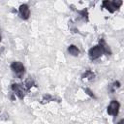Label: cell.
Here are the masks:
<instances>
[{
  "mask_svg": "<svg viewBox=\"0 0 124 124\" xmlns=\"http://www.w3.org/2000/svg\"><path fill=\"white\" fill-rule=\"evenodd\" d=\"M11 69L18 78H21L25 73V68H24L23 64L21 62H19V61L13 62L11 64Z\"/></svg>",
  "mask_w": 124,
  "mask_h": 124,
  "instance_id": "obj_1",
  "label": "cell"
},
{
  "mask_svg": "<svg viewBox=\"0 0 124 124\" xmlns=\"http://www.w3.org/2000/svg\"><path fill=\"white\" fill-rule=\"evenodd\" d=\"M103 54V49L101 47L100 45H97L93 47H91L88 51V55L90 57L91 60H96L98 59L99 57H101V55Z\"/></svg>",
  "mask_w": 124,
  "mask_h": 124,
  "instance_id": "obj_2",
  "label": "cell"
},
{
  "mask_svg": "<svg viewBox=\"0 0 124 124\" xmlns=\"http://www.w3.org/2000/svg\"><path fill=\"white\" fill-rule=\"evenodd\" d=\"M12 90L15 92V94H16L19 99H23V98H24L26 88H25V86H23V84L13 83V84H12Z\"/></svg>",
  "mask_w": 124,
  "mask_h": 124,
  "instance_id": "obj_3",
  "label": "cell"
},
{
  "mask_svg": "<svg viewBox=\"0 0 124 124\" xmlns=\"http://www.w3.org/2000/svg\"><path fill=\"white\" fill-rule=\"evenodd\" d=\"M119 108H120V104H119L116 100H112V101L109 103L107 111H108V113L109 115L116 116V115L118 114V112H119Z\"/></svg>",
  "mask_w": 124,
  "mask_h": 124,
  "instance_id": "obj_4",
  "label": "cell"
},
{
  "mask_svg": "<svg viewBox=\"0 0 124 124\" xmlns=\"http://www.w3.org/2000/svg\"><path fill=\"white\" fill-rule=\"evenodd\" d=\"M19 16L22 19H28L29 18V16H30V10H29V7L28 5L26 4H22L19 6Z\"/></svg>",
  "mask_w": 124,
  "mask_h": 124,
  "instance_id": "obj_5",
  "label": "cell"
},
{
  "mask_svg": "<svg viewBox=\"0 0 124 124\" xmlns=\"http://www.w3.org/2000/svg\"><path fill=\"white\" fill-rule=\"evenodd\" d=\"M102 7L103 8H106L109 13H113L115 11V8L112 5V3H111L110 0H104L103 1V4H102Z\"/></svg>",
  "mask_w": 124,
  "mask_h": 124,
  "instance_id": "obj_6",
  "label": "cell"
},
{
  "mask_svg": "<svg viewBox=\"0 0 124 124\" xmlns=\"http://www.w3.org/2000/svg\"><path fill=\"white\" fill-rule=\"evenodd\" d=\"M99 45L101 46V47H102V49H103V53H105V54H107V55H110V54H111L110 48L108 47V46L106 44V42H105L103 39L100 40V44H99Z\"/></svg>",
  "mask_w": 124,
  "mask_h": 124,
  "instance_id": "obj_7",
  "label": "cell"
},
{
  "mask_svg": "<svg viewBox=\"0 0 124 124\" xmlns=\"http://www.w3.org/2000/svg\"><path fill=\"white\" fill-rule=\"evenodd\" d=\"M68 51L71 55L73 56H78L79 54V49L75 46V45H70L68 47Z\"/></svg>",
  "mask_w": 124,
  "mask_h": 124,
  "instance_id": "obj_8",
  "label": "cell"
},
{
  "mask_svg": "<svg viewBox=\"0 0 124 124\" xmlns=\"http://www.w3.org/2000/svg\"><path fill=\"white\" fill-rule=\"evenodd\" d=\"M33 85H35V83H34V80L32 78H27L24 82V86H25L26 90H29Z\"/></svg>",
  "mask_w": 124,
  "mask_h": 124,
  "instance_id": "obj_9",
  "label": "cell"
},
{
  "mask_svg": "<svg viewBox=\"0 0 124 124\" xmlns=\"http://www.w3.org/2000/svg\"><path fill=\"white\" fill-rule=\"evenodd\" d=\"M94 77H95V74H94L93 72L89 71V70H87V71L82 75V78H87L88 79H92V78H94Z\"/></svg>",
  "mask_w": 124,
  "mask_h": 124,
  "instance_id": "obj_10",
  "label": "cell"
},
{
  "mask_svg": "<svg viewBox=\"0 0 124 124\" xmlns=\"http://www.w3.org/2000/svg\"><path fill=\"white\" fill-rule=\"evenodd\" d=\"M120 87V82L119 81H114L111 85H110V87H109V91L110 92H114L116 89H118Z\"/></svg>",
  "mask_w": 124,
  "mask_h": 124,
  "instance_id": "obj_11",
  "label": "cell"
},
{
  "mask_svg": "<svg viewBox=\"0 0 124 124\" xmlns=\"http://www.w3.org/2000/svg\"><path fill=\"white\" fill-rule=\"evenodd\" d=\"M111 3L114 6L115 10H118L120 8V6L122 5V0H111Z\"/></svg>",
  "mask_w": 124,
  "mask_h": 124,
  "instance_id": "obj_12",
  "label": "cell"
},
{
  "mask_svg": "<svg viewBox=\"0 0 124 124\" xmlns=\"http://www.w3.org/2000/svg\"><path fill=\"white\" fill-rule=\"evenodd\" d=\"M84 91H85V93H86V94H88V95H89L91 98L96 99V96L94 95V93H93V92H92L90 89H88V88H84Z\"/></svg>",
  "mask_w": 124,
  "mask_h": 124,
  "instance_id": "obj_13",
  "label": "cell"
},
{
  "mask_svg": "<svg viewBox=\"0 0 124 124\" xmlns=\"http://www.w3.org/2000/svg\"><path fill=\"white\" fill-rule=\"evenodd\" d=\"M78 13H79L83 17H85V19L87 20V11H86L85 9H84V10H82V11H79Z\"/></svg>",
  "mask_w": 124,
  "mask_h": 124,
  "instance_id": "obj_14",
  "label": "cell"
},
{
  "mask_svg": "<svg viewBox=\"0 0 124 124\" xmlns=\"http://www.w3.org/2000/svg\"><path fill=\"white\" fill-rule=\"evenodd\" d=\"M51 99H52V98H51V96H50V95H45V96H44V98H43V103H44L46 100V102H48V101H49V100H51Z\"/></svg>",
  "mask_w": 124,
  "mask_h": 124,
  "instance_id": "obj_15",
  "label": "cell"
},
{
  "mask_svg": "<svg viewBox=\"0 0 124 124\" xmlns=\"http://www.w3.org/2000/svg\"><path fill=\"white\" fill-rule=\"evenodd\" d=\"M0 42H1V35H0Z\"/></svg>",
  "mask_w": 124,
  "mask_h": 124,
  "instance_id": "obj_16",
  "label": "cell"
}]
</instances>
